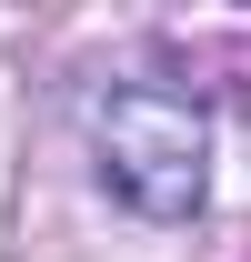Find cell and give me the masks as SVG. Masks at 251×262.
<instances>
[{
	"mask_svg": "<svg viewBox=\"0 0 251 262\" xmlns=\"http://www.w3.org/2000/svg\"><path fill=\"white\" fill-rule=\"evenodd\" d=\"M91 151L141 222H191L211 192V111L171 81H111L91 101Z\"/></svg>",
	"mask_w": 251,
	"mask_h": 262,
	"instance_id": "obj_1",
	"label": "cell"
}]
</instances>
